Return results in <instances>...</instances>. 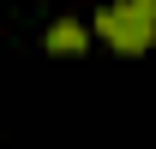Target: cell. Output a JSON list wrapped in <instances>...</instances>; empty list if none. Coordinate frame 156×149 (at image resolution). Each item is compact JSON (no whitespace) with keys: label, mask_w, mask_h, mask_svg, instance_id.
<instances>
[{"label":"cell","mask_w":156,"mask_h":149,"mask_svg":"<svg viewBox=\"0 0 156 149\" xmlns=\"http://www.w3.org/2000/svg\"><path fill=\"white\" fill-rule=\"evenodd\" d=\"M96 36L120 54H144L156 42V0H114L96 12Z\"/></svg>","instance_id":"6da1fadb"},{"label":"cell","mask_w":156,"mask_h":149,"mask_svg":"<svg viewBox=\"0 0 156 149\" xmlns=\"http://www.w3.org/2000/svg\"><path fill=\"white\" fill-rule=\"evenodd\" d=\"M42 48H48V54H84V48H90V24L84 18H54L48 36H42Z\"/></svg>","instance_id":"7a4b0ae2"}]
</instances>
